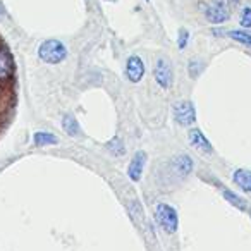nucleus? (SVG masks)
Masks as SVG:
<instances>
[{
	"instance_id": "nucleus-1",
	"label": "nucleus",
	"mask_w": 251,
	"mask_h": 251,
	"mask_svg": "<svg viewBox=\"0 0 251 251\" xmlns=\"http://www.w3.org/2000/svg\"><path fill=\"white\" fill-rule=\"evenodd\" d=\"M38 57L45 64H60L67 59V49L60 40H45L38 47Z\"/></svg>"
},
{
	"instance_id": "nucleus-2",
	"label": "nucleus",
	"mask_w": 251,
	"mask_h": 251,
	"mask_svg": "<svg viewBox=\"0 0 251 251\" xmlns=\"http://www.w3.org/2000/svg\"><path fill=\"white\" fill-rule=\"evenodd\" d=\"M203 7L206 21L212 25H222L230 18L229 2L227 0H212V4H200Z\"/></svg>"
},
{
	"instance_id": "nucleus-3",
	"label": "nucleus",
	"mask_w": 251,
	"mask_h": 251,
	"mask_svg": "<svg viewBox=\"0 0 251 251\" xmlns=\"http://www.w3.org/2000/svg\"><path fill=\"white\" fill-rule=\"evenodd\" d=\"M155 217H157L158 226H160L167 234L177 232L179 217H177V212H176L171 205H167V203H160V205L157 206V210H155Z\"/></svg>"
},
{
	"instance_id": "nucleus-4",
	"label": "nucleus",
	"mask_w": 251,
	"mask_h": 251,
	"mask_svg": "<svg viewBox=\"0 0 251 251\" xmlns=\"http://www.w3.org/2000/svg\"><path fill=\"white\" fill-rule=\"evenodd\" d=\"M174 117L181 126H191L193 122L196 121L195 105H193L191 101H188V100L179 101V103L174 107Z\"/></svg>"
},
{
	"instance_id": "nucleus-5",
	"label": "nucleus",
	"mask_w": 251,
	"mask_h": 251,
	"mask_svg": "<svg viewBox=\"0 0 251 251\" xmlns=\"http://www.w3.org/2000/svg\"><path fill=\"white\" fill-rule=\"evenodd\" d=\"M155 79L165 90L172 86V79H174V76H172V66L164 57H160L157 60V64H155Z\"/></svg>"
},
{
	"instance_id": "nucleus-6",
	"label": "nucleus",
	"mask_w": 251,
	"mask_h": 251,
	"mask_svg": "<svg viewBox=\"0 0 251 251\" xmlns=\"http://www.w3.org/2000/svg\"><path fill=\"white\" fill-rule=\"evenodd\" d=\"M145 74V64L138 55H131L126 64V76L131 83H140Z\"/></svg>"
},
{
	"instance_id": "nucleus-7",
	"label": "nucleus",
	"mask_w": 251,
	"mask_h": 251,
	"mask_svg": "<svg viewBox=\"0 0 251 251\" xmlns=\"http://www.w3.org/2000/svg\"><path fill=\"white\" fill-rule=\"evenodd\" d=\"M14 74V64H12V57L9 55V52L0 47V83H7L12 79Z\"/></svg>"
},
{
	"instance_id": "nucleus-8",
	"label": "nucleus",
	"mask_w": 251,
	"mask_h": 251,
	"mask_svg": "<svg viewBox=\"0 0 251 251\" xmlns=\"http://www.w3.org/2000/svg\"><path fill=\"white\" fill-rule=\"evenodd\" d=\"M145 164H147V153H145V151H138L133 157V160H131L129 169H127V174H129L131 181H134V182L140 181L141 174H143Z\"/></svg>"
},
{
	"instance_id": "nucleus-9",
	"label": "nucleus",
	"mask_w": 251,
	"mask_h": 251,
	"mask_svg": "<svg viewBox=\"0 0 251 251\" xmlns=\"http://www.w3.org/2000/svg\"><path fill=\"white\" fill-rule=\"evenodd\" d=\"M189 141H191V145L196 148V150L205 151V153H212V151H213L210 141L206 140L205 134H203L200 129H191V131H189Z\"/></svg>"
},
{
	"instance_id": "nucleus-10",
	"label": "nucleus",
	"mask_w": 251,
	"mask_h": 251,
	"mask_svg": "<svg viewBox=\"0 0 251 251\" xmlns=\"http://www.w3.org/2000/svg\"><path fill=\"white\" fill-rule=\"evenodd\" d=\"M172 169H174L179 176H182V177H184V176L191 174L193 160L188 157V155H179V157H176L174 160H172Z\"/></svg>"
},
{
	"instance_id": "nucleus-11",
	"label": "nucleus",
	"mask_w": 251,
	"mask_h": 251,
	"mask_svg": "<svg viewBox=\"0 0 251 251\" xmlns=\"http://www.w3.org/2000/svg\"><path fill=\"white\" fill-rule=\"evenodd\" d=\"M232 179L237 186H239L243 191L251 193V171H246V169H237L232 174Z\"/></svg>"
},
{
	"instance_id": "nucleus-12",
	"label": "nucleus",
	"mask_w": 251,
	"mask_h": 251,
	"mask_svg": "<svg viewBox=\"0 0 251 251\" xmlns=\"http://www.w3.org/2000/svg\"><path fill=\"white\" fill-rule=\"evenodd\" d=\"M62 127L67 134H71V136H77V134H79V124H77L76 117L71 114H66L62 117Z\"/></svg>"
},
{
	"instance_id": "nucleus-13",
	"label": "nucleus",
	"mask_w": 251,
	"mask_h": 251,
	"mask_svg": "<svg viewBox=\"0 0 251 251\" xmlns=\"http://www.w3.org/2000/svg\"><path fill=\"white\" fill-rule=\"evenodd\" d=\"M33 141H35L38 147H47V145H55L59 140H57V136H53V134L45 133V131H40V133H35Z\"/></svg>"
},
{
	"instance_id": "nucleus-14",
	"label": "nucleus",
	"mask_w": 251,
	"mask_h": 251,
	"mask_svg": "<svg viewBox=\"0 0 251 251\" xmlns=\"http://www.w3.org/2000/svg\"><path fill=\"white\" fill-rule=\"evenodd\" d=\"M224 198H226L229 203H232V205L236 206V208L243 210V212L246 210V203H244L243 200H241L239 196L236 195V193H232V191H229V189H226V191H224Z\"/></svg>"
},
{
	"instance_id": "nucleus-15",
	"label": "nucleus",
	"mask_w": 251,
	"mask_h": 251,
	"mask_svg": "<svg viewBox=\"0 0 251 251\" xmlns=\"http://www.w3.org/2000/svg\"><path fill=\"white\" fill-rule=\"evenodd\" d=\"M108 151H110L114 157H121V155H124L126 148H124V145H122L121 138H114V140L108 143Z\"/></svg>"
},
{
	"instance_id": "nucleus-16",
	"label": "nucleus",
	"mask_w": 251,
	"mask_h": 251,
	"mask_svg": "<svg viewBox=\"0 0 251 251\" xmlns=\"http://www.w3.org/2000/svg\"><path fill=\"white\" fill-rule=\"evenodd\" d=\"M227 35H229L232 40H236V42L244 43V45L251 47V33H246V31H229Z\"/></svg>"
},
{
	"instance_id": "nucleus-17",
	"label": "nucleus",
	"mask_w": 251,
	"mask_h": 251,
	"mask_svg": "<svg viewBox=\"0 0 251 251\" xmlns=\"http://www.w3.org/2000/svg\"><path fill=\"white\" fill-rule=\"evenodd\" d=\"M188 69H189V76H191V77H198L200 73L203 71V64L200 62V60H191V62H189Z\"/></svg>"
},
{
	"instance_id": "nucleus-18",
	"label": "nucleus",
	"mask_w": 251,
	"mask_h": 251,
	"mask_svg": "<svg viewBox=\"0 0 251 251\" xmlns=\"http://www.w3.org/2000/svg\"><path fill=\"white\" fill-rule=\"evenodd\" d=\"M239 23H241V26H243V28H251V9L250 7L243 9Z\"/></svg>"
},
{
	"instance_id": "nucleus-19",
	"label": "nucleus",
	"mask_w": 251,
	"mask_h": 251,
	"mask_svg": "<svg viewBox=\"0 0 251 251\" xmlns=\"http://www.w3.org/2000/svg\"><path fill=\"white\" fill-rule=\"evenodd\" d=\"M188 40H189V33L188 29H179V36H177V47L181 50H184L188 47Z\"/></svg>"
},
{
	"instance_id": "nucleus-20",
	"label": "nucleus",
	"mask_w": 251,
	"mask_h": 251,
	"mask_svg": "<svg viewBox=\"0 0 251 251\" xmlns=\"http://www.w3.org/2000/svg\"><path fill=\"white\" fill-rule=\"evenodd\" d=\"M241 0H232V4H239Z\"/></svg>"
},
{
	"instance_id": "nucleus-21",
	"label": "nucleus",
	"mask_w": 251,
	"mask_h": 251,
	"mask_svg": "<svg viewBox=\"0 0 251 251\" xmlns=\"http://www.w3.org/2000/svg\"><path fill=\"white\" fill-rule=\"evenodd\" d=\"M147 2H148V0H147Z\"/></svg>"
}]
</instances>
